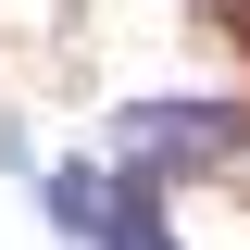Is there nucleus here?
<instances>
[{"mask_svg": "<svg viewBox=\"0 0 250 250\" xmlns=\"http://www.w3.org/2000/svg\"><path fill=\"white\" fill-rule=\"evenodd\" d=\"M113 138L163 175H250V113L238 100H125Z\"/></svg>", "mask_w": 250, "mask_h": 250, "instance_id": "f257e3e1", "label": "nucleus"}, {"mask_svg": "<svg viewBox=\"0 0 250 250\" xmlns=\"http://www.w3.org/2000/svg\"><path fill=\"white\" fill-rule=\"evenodd\" d=\"M38 200H50L62 250H100V225H113V163H50V175H38Z\"/></svg>", "mask_w": 250, "mask_h": 250, "instance_id": "f03ea898", "label": "nucleus"}]
</instances>
